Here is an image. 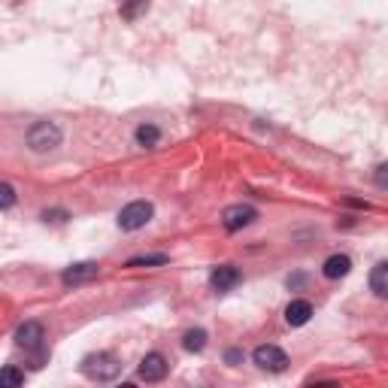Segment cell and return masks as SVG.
<instances>
[{"mask_svg":"<svg viewBox=\"0 0 388 388\" xmlns=\"http://www.w3.org/2000/svg\"><path fill=\"white\" fill-rule=\"evenodd\" d=\"M83 373L91 382H112L121 373V358L116 352H95L83 358Z\"/></svg>","mask_w":388,"mask_h":388,"instance_id":"cell-1","label":"cell"},{"mask_svg":"<svg viewBox=\"0 0 388 388\" xmlns=\"http://www.w3.org/2000/svg\"><path fill=\"white\" fill-rule=\"evenodd\" d=\"M28 146L30 152H52L61 146V128L55 125V121H37L34 128L28 131Z\"/></svg>","mask_w":388,"mask_h":388,"instance_id":"cell-2","label":"cell"},{"mask_svg":"<svg viewBox=\"0 0 388 388\" xmlns=\"http://www.w3.org/2000/svg\"><path fill=\"white\" fill-rule=\"evenodd\" d=\"M152 219H155V207H152L149 200H134L119 212V228L121 231H140V228H146Z\"/></svg>","mask_w":388,"mask_h":388,"instance_id":"cell-3","label":"cell"},{"mask_svg":"<svg viewBox=\"0 0 388 388\" xmlns=\"http://www.w3.org/2000/svg\"><path fill=\"white\" fill-rule=\"evenodd\" d=\"M255 219H258V210L249 207V203H231V207L222 212V224H224V231H231V234L249 228V224H255Z\"/></svg>","mask_w":388,"mask_h":388,"instance_id":"cell-4","label":"cell"},{"mask_svg":"<svg viewBox=\"0 0 388 388\" xmlns=\"http://www.w3.org/2000/svg\"><path fill=\"white\" fill-rule=\"evenodd\" d=\"M252 361L258 370H267V373H282L289 367V355H285L279 346H258L252 352Z\"/></svg>","mask_w":388,"mask_h":388,"instance_id":"cell-5","label":"cell"},{"mask_svg":"<svg viewBox=\"0 0 388 388\" xmlns=\"http://www.w3.org/2000/svg\"><path fill=\"white\" fill-rule=\"evenodd\" d=\"M167 370H170V364L161 352L143 355V361H140V380L143 382H161L167 376Z\"/></svg>","mask_w":388,"mask_h":388,"instance_id":"cell-6","label":"cell"},{"mask_svg":"<svg viewBox=\"0 0 388 388\" xmlns=\"http://www.w3.org/2000/svg\"><path fill=\"white\" fill-rule=\"evenodd\" d=\"M240 282H243V273L234 267V264H219V267L210 273V285H212V291H219V294L231 291L234 285H240Z\"/></svg>","mask_w":388,"mask_h":388,"instance_id":"cell-7","label":"cell"},{"mask_svg":"<svg viewBox=\"0 0 388 388\" xmlns=\"http://www.w3.org/2000/svg\"><path fill=\"white\" fill-rule=\"evenodd\" d=\"M43 340H46V331H43V325H40V322H25L22 328L16 331V346H18V349H25V352L40 349Z\"/></svg>","mask_w":388,"mask_h":388,"instance_id":"cell-8","label":"cell"},{"mask_svg":"<svg viewBox=\"0 0 388 388\" xmlns=\"http://www.w3.org/2000/svg\"><path fill=\"white\" fill-rule=\"evenodd\" d=\"M100 273V264L97 261H79V264H70V267L61 273V282L64 285H83L91 282Z\"/></svg>","mask_w":388,"mask_h":388,"instance_id":"cell-9","label":"cell"},{"mask_svg":"<svg viewBox=\"0 0 388 388\" xmlns=\"http://www.w3.org/2000/svg\"><path fill=\"white\" fill-rule=\"evenodd\" d=\"M310 319H313V303L310 301L298 298V301H291L289 306H285V322H289L291 328H301V325H306Z\"/></svg>","mask_w":388,"mask_h":388,"instance_id":"cell-10","label":"cell"},{"mask_svg":"<svg viewBox=\"0 0 388 388\" xmlns=\"http://www.w3.org/2000/svg\"><path fill=\"white\" fill-rule=\"evenodd\" d=\"M349 270H352V258H349V255H331V258L322 264L325 279H343V277H349Z\"/></svg>","mask_w":388,"mask_h":388,"instance_id":"cell-11","label":"cell"},{"mask_svg":"<svg viewBox=\"0 0 388 388\" xmlns=\"http://www.w3.org/2000/svg\"><path fill=\"white\" fill-rule=\"evenodd\" d=\"M370 289H373L376 298H385V294H388V264L385 261H380L370 270Z\"/></svg>","mask_w":388,"mask_h":388,"instance_id":"cell-12","label":"cell"},{"mask_svg":"<svg viewBox=\"0 0 388 388\" xmlns=\"http://www.w3.org/2000/svg\"><path fill=\"white\" fill-rule=\"evenodd\" d=\"M170 261V255L158 252V255H137V258H131L125 267L128 270H137V267H164V264Z\"/></svg>","mask_w":388,"mask_h":388,"instance_id":"cell-13","label":"cell"},{"mask_svg":"<svg viewBox=\"0 0 388 388\" xmlns=\"http://www.w3.org/2000/svg\"><path fill=\"white\" fill-rule=\"evenodd\" d=\"M203 346H207V331L203 328H191L182 337V349L186 352H203Z\"/></svg>","mask_w":388,"mask_h":388,"instance_id":"cell-14","label":"cell"},{"mask_svg":"<svg viewBox=\"0 0 388 388\" xmlns=\"http://www.w3.org/2000/svg\"><path fill=\"white\" fill-rule=\"evenodd\" d=\"M158 140H161V131H158V125H140L137 128V143L143 149H152V146H158Z\"/></svg>","mask_w":388,"mask_h":388,"instance_id":"cell-15","label":"cell"},{"mask_svg":"<svg viewBox=\"0 0 388 388\" xmlns=\"http://www.w3.org/2000/svg\"><path fill=\"white\" fill-rule=\"evenodd\" d=\"M149 9V0H121V18H128V22H134V18L140 16V13H146Z\"/></svg>","mask_w":388,"mask_h":388,"instance_id":"cell-16","label":"cell"},{"mask_svg":"<svg viewBox=\"0 0 388 388\" xmlns=\"http://www.w3.org/2000/svg\"><path fill=\"white\" fill-rule=\"evenodd\" d=\"M25 382V373L18 370V367H4V370H0V385H22Z\"/></svg>","mask_w":388,"mask_h":388,"instance_id":"cell-17","label":"cell"},{"mask_svg":"<svg viewBox=\"0 0 388 388\" xmlns=\"http://www.w3.org/2000/svg\"><path fill=\"white\" fill-rule=\"evenodd\" d=\"M16 200H18L16 188L9 186V182H4V179H0V210H9V207H16Z\"/></svg>","mask_w":388,"mask_h":388,"instance_id":"cell-18","label":"cell"},{"mask_svg":"<svg viewBox=\"0 0 388 388\" xmlns=\"http://www.w3.org/2000/svg\"><path fill=\"white\" fill-rule=\"evenodd\" d=\"M224 361H228V364H240V361H243V352H240V349H228Z\"/></svg>","mask_w":388,"mask_h":388,"instance_id":"cell-19","label":"cell"},{"mask_svg":"<svg viewBox=\"0 0 388 388\" xmlns=\"http://www.w3.org/2000/svg\"><path fill=\"white\" fill-rule=\"evenodd\" d=\"M385 164H380V167H376V182H380V188H385Z\"/></svg>","mask_w":388,"mask_h":388,"instance_id":"cell-20","label":"cell"}]
</instances>
